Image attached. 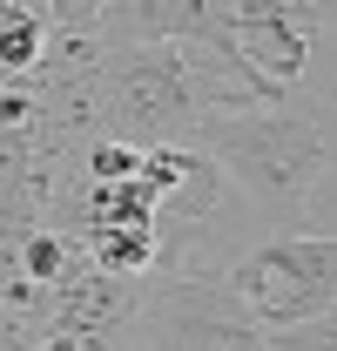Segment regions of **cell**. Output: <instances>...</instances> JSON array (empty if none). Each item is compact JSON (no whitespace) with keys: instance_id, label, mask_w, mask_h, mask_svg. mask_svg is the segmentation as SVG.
I'll return each mask as SVG.
<instances>
[{"instance_id":"obj_3","label":"cell","mask_w":337,"mask_h":351,"mask_svg":"<svg viewBox=\"0 0 337 351\" xmlns=\"http://www.w3.org/2000/svg\"><path fill=\"white\" fill-rule=\"evenodd\" d=\"M223 291L263 331H303L324 311H337V237H303V230L263 237L223 270Z\"/></svg>"},{"instance_id":"obj_2","label":"cell","mask_w":337,"mask_h":351,"mask_svg":"<svg viewBox=\"0 0 337 351\" xmlns=\"http://www.w3.org/2000/svg\"><path fill=\"white\" fill-rule=\"evenodd\" d=\"M95 95H101V135L128 149H196L203 108L168 41H115L95 75Z\"/></svg>"},{"instance_id":"obj_8","label":"cell","mask_w":337,"mask_h":351,"mask_svg":"<svg viewBox=\"0 0 337 351\" xmlns=\"http://www.w3.org/2000/svg\"><path fill=\"white\" fill-rule=\"evenodd\" d=\"M95 243V270H108V277H135V270H149L155 257V230H108V237H88Z\"/></svg>"},{"instance_id":"obj_7","label":"cell","mask_w":337,"mask_h":351,"mask_svg":"<svg viewBox=\"0 0 337 351\" xmlns=\"http://www.w3.org/2000/svg\"><path fill=\"white\" fill-rule=\"evenodd\" d=\"M68 270H75V243L61 237V230H27L21 243H14V277L21 284H34V291H61L68 284Z\"/></svg>"},{"instance_id":"obj_6","label":"cell","mask_w":337,"mask_h":351,"mask_svg":"<svg viewBox=\"0 0 337 351\" xmlns=\"http://www.w3.org/2000/svg\"><path fill=\"white\" fill-rule=\"evenodd\" d=\"M47 54V7H0V88L41 75Z\"/></svg>"},{"instance_id":"obj_5","label":"cell","mask_w":337,"mask_h":351,"mask_svg":"<svg viewBox=\"0 0 337 351\" xmlns=\"http://www.w3.org/2000/svg\"><path fill=\"white\" fill-rule=\"evenodd\" d=\"M324 21V7H277V0H229V41L263 82L284 88L310 68V27Z\"/></svg>"},{"instance_id":"obj_1","label":"cell","mask_w":337,"mask_h":351,"mask_svg":"<svg viewBox=\"0 0 337 351\" xmlns=\"http://www.w3.org/2000/svg\"><path fill=\"white\" fill-rule=\"evenodd\" d=\"M196 149L223 176H236L243 196L270 223L303 217L317 182H324V169L337 162L331 129L317 115H303V108H284V101L277 108H243V115H203Z\"/></svg>"},{"instance_id":"obj_4","label":"cell","mask_w":337,"mask_h":351,"mask_svg":"<svg viewBox=\"0 0 337 351\" xmlns=\"http://www.w3.org/2000/svg\"><path fill=\"white\" fill-rule=\"evenodd\" d=\"M149 351H270V331L223 291V277H175L135 304Z\"/></svg>"}]
</instances>
